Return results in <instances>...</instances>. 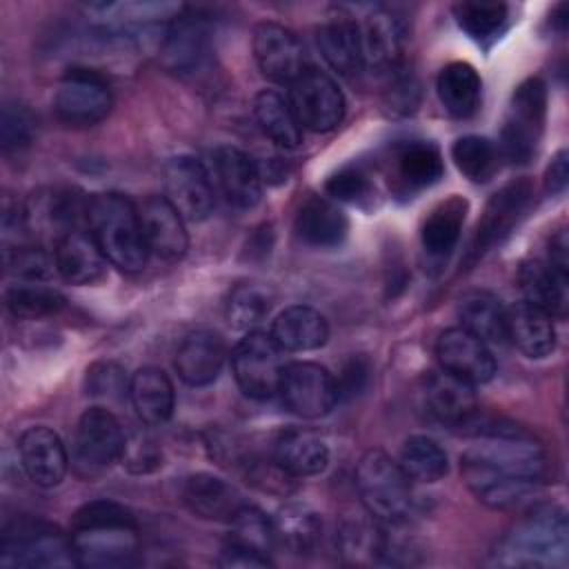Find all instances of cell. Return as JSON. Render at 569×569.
I'll return each mask as SVG.
<instances>
[{
    "instance_id": "obj_32",
    "label": "cell",
    "mask_w": 569,
    "mask_h": 569,
    "mask_svg": "<svg viewBox=\"0 0 569 569\" xmlns=\"http://www.w3.org/2000/svg\"><path fill=\"white\" fill-rule=\"evenodd\" d=\"M507 340L527 358H545L556 349L553 318L522 300L507 309Z\"/></svg>"
},
{
    "instance_id": "obj_22",
    "label": "cell",
    "mask_w": 569,
    "mask_h": 569,
    "mask_svg": "<svg viewBox=\"0 0 569 569\" xmlns=\"http://www.w3.org/2000/svg\"><path fill=\"white\" fill-rule=\"evenodd\" d=\"M160 56L171 71H196L209 56V29L204 18L191 11H178L164 31Z\"/></svg>"
},
{
    "instance_id": "obj_30",
    "label": "cell",
    "mask_w": 569,
    "mask_h": 569,
    "mask_svg": "<svg viewBox=\"0 0 569 569\" xmlns=\"http://www.w3.org/2000/svg\"><path fill=\"white\" fill-rule=\"evenodd\" d=\"M271 458L291 478H305L325 471L329 462V447L318 433L293 427L278 433L271 447Z\"/></svg>"
},
{
    "instance_id": "obj_36",
    "label": "cell",
    "mask_w": 569,
    "mask_h": 569,
    "mask_svg": "<svg viewBox=\"0 0 569 569\" xmlns=\"http://www.w3.org/2000/svg\"><path fill=\"white\" fill-rule=\"evenodd\" d=\"M436 89L445 111L458 120L471 118L480 107L482 80L469 62L456 60L445 64L438 73Z\"/></svg>"
},
{
    "instance_id": "obj_18",
    "label": "cell",
    "mask_w": 569,
    "mask_h": 569,
    "mask_svg": "<svg viewBox=\"0 0 569 569\" xmlns=\"http://www.w3.org/2000/svg\"><path fill=\"white\" fill-rule=\"evenodd\" d=\"M358 31L365 69L389 76L402 67L405 24L396 13L373 9L358 22Z\"/></svg>"
},
{
    "instance_id": "obj_4",
    "label": "cell",
    "mask_w": 569,
    "mask_h": 569,
    "mask_svg": "<svg viewBox=\"0 0 569 569\" xmlns=\"http://www.w3.org/2000/svg\"><path fill=\"white\" fill-rule=\"evenodd\" d=\"M87 229L104 258L122 271H140L147 264L149 247L142 233L138 204L127 196L107 191L93 193L87 211Z\"/></svg>"
},
{
    "instance_id": "obj_51",
    "label": "cell",
    "mask_w": 569,
    "mask_h": 569,
    "mask_svg": "<svg viewBox=\"0 0 569 569\" xmlns=\"http://www.w3.org/2000/svg\"><path fill=\"white\" fill-rule=\"evenodd\" d=\"M418 102V82L411 73L405 71V67H400L398 71L389 73V91H387V104L393 111L400 113H409L416 109Z\"/></svg>"
},
{
    "instance_id": "obj_28",
    "label": "cell",
    "mask_w": 569,
    "mask_h": 569,
    "mask_svg": "<svg viewBox=\"0 0 569 569\" xmlns=\"http://www.w3.org/2000/svg\"><path fill=\"white\" fill-rule=\"evenodd\" d=\"M293 231L298 240L307 247L333 249L345 242L349 220L342 209H338V204H333L331 200L311 196L300 204L293 220Z\"/></svg>"
},
{
    "instance_id": "obj_11",
    "label": "cell",
    "mask_w": 569,
    "mask_h": 569,
    "mask_svg": "<svg viewBox=\"0 0 569 569\" xmlns=\"http://www.w3.org/2000/svg\"><path fill=\"white\" fill-rule=\"evenodd\" d=\"M124 429L104 407L87 409L73 433V465L84 476H96L122 458Z\"/></svg>"
},
{
    "instance_id": "obj_25",
    "label": "cell",
    "mask_w": 569,
    "mask_h": 569,
    "mask_svg": "<svg viewBox=\"0 0 569 569\" xmlns=\"http://www.w3.org/2000/svg\"><path fill=\"white\" fill-rule=\"evenodd\" d=\"M227 347L218 331L196 329L189 331L176 351V371L191 387L211 385L224 365Z\"/></svg>"
},
{
    "instance_id": "obj_44",
    "label": "cell",
    "mask_w": 569,
    "mask_h": 569,
    "mask_svg": "<svg viewBox=\"0 0 569 569\" xmlns=\"http://www.w3.org/2000/svg\"><path fill=\"white\" fill-rule=\"evenodd\" d=\"M458 171L471 182H487L498 171V147L485 136H462L451 147Z\"/></svg>"
},
{
    "instance_id": "obj_13",
    "label": "cell",
    "mask_w": 569,
    "mask_h": 569,
    "mask_svg": "<svg viewBox=\"0 0 569 569\" xmlns=\"http://www.w3.org/2000/svg\"><path fill=\"white\" fill-rule=\"evenodd\" d=\"M289 87V104L302 129L325 133L342 122L345 96L327 73L309 67Z\"/></svg>"
},
{
    "instance_id": "obj_29",
    "label": "cell",
    "mask_w": 569,
    "mask_h": 569,
    "mask_svg": "<svg viewBox=\"0 0 569 569\" xmlns=\"http://www.w3.org/2000/svg\"><path fill=\"white\" fill-rule=\"evenodd\" d=\"M53 267L71 284H93L107 271V258L89 231H71L53 244Z\"/></svg>"
},
{
    "instance_id": "obj_52",
    "label": "cell",
    "mask_w": 569,
    "mask_h": 569,
    "mask_svg": "<svg viewBox=\"0 0 569 569\" xmlns=\"http://www.w3.org/2000/svg\"><path fill=\"white\" fill-rule=\"evenodd\" d=\"M369 376H371V365L365 356H351L345 367L342 373L336 380V389H338V400L342 398H353L358 393L365 391V387L369 385Z\"/></svg>"
},
{
    "instance_id": "obj_3",
    "label": "cell",
    "mask_w": 569,
    "mask_h": 569,
    "mask_svg": "<svg viewBox=\"0 0 569 569\" xmlns=\"http://www.w3.org/2000/svg\"><path fill=\"white\" fill-rule=\"evenodd\" d=\"M569 551L567 513L558 505H540L525 513L496 547V562L507 567H562Z\"/></svg>"
},
{
    "instance_id": "obj_50",
    "label": "cell",
    "mask_w": 569,
    "mask_h": 569,
    "mask_svg": "<svg viewBox=\"0 0 569 569\" xmlns=\"http://www.w3.org/2000/svg\"><path fill=\"white\" fill-rule=\"evenodd\" d=\"M120 460L131 473H151L162 465V451L149 431L138 429L127 433Z\"/></svg>"
},
{
    "instance_id": "obj_34",
    "label": "cell",
    "mask_w": 569,
    "mask_h": 569,
    "mask_svg": "<svg viewBox=\"0 0 569 569\" xmlns=\"http://www.w3.org/2000/svg\"><path fill=\"white\" fill-rule=\"evenodd\" d=\"M129 398L144 425H162L173 413V385L169 376L158 367H142L131 376Z\"/></svg>"
},
{
    "instance_id": "obj_53",
    "label": "cell",
    "mask_w": 569,
    "mask_h": 569,
    "mask_svg": "<svg viewBox=\"0 0 569 569\" xmlns=\"http://www.w3.org/2000/svg\"><path fill=\"white\" fill-rule=\"evenodd\" d=\"M218 565H222V567H240V569H249V567H269V565H271V558L260 556V553H251V551H244V549H236V547H231V545H222Z\"/></svg>"
},
{
    "instance_id": "obj_6",
    "label": "cell",
    "mask_w": 569,
    "mask_h": 569,
    "mask_svg": "<svg viewBox=\"0 0 569 569\" xmlns=\"http://www.w3.org/2000/svg\"><path fill=\"white\" fill-rule=\"evenodd\" d=\"M547 120V87L540 78L522 80L507 104L498 153L511 164L529 162L540 144Z\"/></svg>"
},
{
    "instance_id": "obj_42",
    "label": "cell",
    "mask_w": 569,
    "mask_h": 569,
    "mask_svg": "<svg viewBox=\"0 0 569 569\" xmlns=\"http://www.w3.org/2000/svg\"><path fill=\"white\" fill-rule=\"evenodd\" d=\"M229 525H231V533L224 545H231L236 549H244L251 553H260L267 558L271 549L278 545L273 520L267 518V513L253 505L244 502Z\"/></svg>"
},
{
    "instance_id": "obj_38",
    "label": "cell",
    "mask_w": 569,
    "mask_h": 569,
    "mask_svg": "<svg viewBox=\"0 0 569 569\" xmlns=\"http://www.w3.org/2000/svg\"><path fill=\"white\" fill-rule=\"evenodd\" d=\"M336 542L349 562H378L385 553V527L369 513H347L338 525Z\"/></svg>"
},
{
    "instance_id": "obj_2",
    "label": "cell",
    "mask_w": 569,
    "mask_h": 569,
    "mask_svg": "<svg viewBox=\"0 0 569 569\" xmlns=\"http://www.w3.org/2000/svg\"><path fill=\"white\" fill-rule=\"evenodd\" d=\"M71 545L80 567H129L140 553L138 522L122 505L93 500L76 511Z\"/></svg>"
},
{
    "instance_id": "obj_35",
    "label": "cell",
    "mask_w": 569,
    "mask_h": 569,
    "mask_svg": "<svg viewBox=\"0 0 569 569\" xmlns=\"http://www.w3.org/2000/svg\"><path fill=\"white\" fill-rule=\"evenodd\" d=\"M467 211L469 202L462 196H449L429 211L420 229V240L427 256L442 260L453 251V247L460 240Z\"/></svg>"
},
{
    "instance_id": "obj_46",
    "label": "cell",
    "mask_w": 569,
    "mask_h": 569,
    "mask_svg": "<svg viewBox=\"0 0 569 569\" xmlns=\"http://www.w3.org/2000/svg\"><path fill=\"white\" fill-rule=\"evenodd\" d=\"M273 296L267 287L258 282H240L231 289L227 298V318L238 329L258 327L271 311Z\"/></svg>"
},
{
    "instance_id": "obj_20",
    "label": "cell",
    "mask_w": 569,
    "mask_h": 569,
    "mask_svg": "<svg viewBox=\"0 0 569 569\" xmlns=\"http://www.w3.org/2000/svg\"><path fill=\"white\" fill-rule=\"evenodd\" d=\"M213 182L224 200L238 209H253L262 198V176L256 160L238 147H218L211 153Z\"/></svg>"
},
{
    "instance_id": "obj_24",
    "label": "cell",
    "mask_w": 569,
    "mask_h": 569,
    "mask_svg": "<svg viewBox=\"0 0 569 569\" xmlns=\"http://www.w3.org/2000/svg\"><path fill=\"white\" fill-rule=\"evenodd\" d=\"M20 465L38 487H56L67 473V451L60 436L49 427H29L18 442Z\"/></svg>"
},
{
    "instance_id": "obj_37",
    "label": "cell",
    "mask_w": 569,
    "mask_h": 569,
    "mask_svg": "<svg viewBox=\"0 0 569 569\" xmlns=\"http://www.w3.org/2000/svg\"><path fill=\"white\" fill-rule=\"evenodd\" d=\"M458 318L462 329L480 338L485 345H505L507 340V309L489 291H469L458 302Z\"/></svg>"
},
{
    "instance_id": "obj_5",
    "label": "cell",
    "mask_w": 569,
    "mask_h": 569,
    "mask_svg": "<svg viewBox=\"0 0 569 569\" xmlns=\"http://www.w3.org/2000/svg\"><path fill=\"white\" fill-rule=\"evenodd\" d=\"M356 489L365 511L380 525H402L411 511V480L400 462L380 449H369L358 460Z\"/></svg>"
},
{
    "instance_id": "obj_49",
    "label": "cell",
    "mask_w": 569,
    "mask_h": 569,
    "mask_svg": "<svg viewBox=\"0 0 569 569\" xmlns=\"http://www.w3.org/2000/svg\"><path fill=\"white\" fill-rule=\"evenodd\" d=\"M129 382L131 380H127L124 369L111 360L93 362L84 376L87 396L100 398L107 402L122 400L124 396H129Z\"/></svg>"
},
{
    "instance_id": "obj_45",
    "label": "cell",
    "mask_w": 569,
    "mask_h": 569,
    "mask_svg": "<svg viewBox=\"0 0 569 569\" xmlns=\"http://www.w3.org/2000/svg\"><path fill=\"white\" fill-rule=\"evenodd\" d=\"M453 18L458 27L473 40L485 42L496 38L509 18V7L505 2H458L453 7Z\"/></svg>"
},
{
    "instance_id": "obj_23",
    "label": "cell",
    "mask_w": 569,
    "mask_h": 569,
    "mask_svg": "<svg viewBox=\"0 0 569 569\" xmlns=\"http://www.w3.org/2000/svg\"><path fill=\"white\" fill-rule=\"evenodd\" d=\"M138 213L149 253L164 260H178L184 256L189 244L184 218L164 196H147L138 204Z\"/></svg>"
},
{
    "instance_id": "obj_14",
    "label": "cell",
    "mask_w": 569,
    "mask_h": 569,
    "mask_svg": "<svg viewBox=\"0 0 569 569\" xmlns=\"http://www.w3.org/2000/svg\"><path fill=\"white\" fill-rule=\"evenodd\" d=\"M164 198L176 207V211L189 220H207L213 211V180L207 167L191 156H173L162 167Z\"/></svg>"
},
{
    "instance_id": "obj_31",
    "label": "cell",
    "mask_w": 569,
    "mask_h": 569,
    "mask_svg": "<svg viewBox=\"0 0 569 569\" xmlns=\"http://www.w3.org/2000/svg\"><path fill=\"white\" fill-rule=\"evenodd\" d=\"M567 282L569 276L556 271L551 264L540 260H527L518 269V287L525 296V302L542 309L558 320L567 316L569 307Z\"/></svg>"
},
{
    "instance_id": "obj_21",
    "label": "cell",
    "mask_w": 569,
    "mask_h": 569,
    "mask_svg": "<svg viewBox=\"0 0 569 569\" xmlns=\"http://www.w3.org/2000/svg\"><path fill=\"white\" fill-rule=\"evenodd\" d=\"M422 405L436 422L451 429H462L480 411L471 385L447 371H433L425 378Z\"/></svg>"
},
{
    "instance_id": "obj_55",
    "label": "cell",
    "mask_w": 569,
    "mask_h": 569,
    "mask_svg": "<svg viewBox=\"0 0 569 569\" xmlns=\"http://www.w3.org/2000/svg\"><path fill=\"white\" fill-rule=\"evenodd\" d=\"M569 242H567V231L558 229L551 240H549V260L547 264H551L556 271L569 276Z\"/></svg>"
},
{
    "instance_id": "obj_19",
    "label": "cell",
    "mask_w": 569,
    "mask_h": 569,
    "mask_svg": "<svg viewBox=\"0 0 569 569\" xmlns=\"http://www.w3.org/2000/svg\"><path fill=\"white\" fill-rule=\"evenodd\" d=\"M436 356L442 371L469 382H489L496 373V360L487 345L462 327H453L440 333L436 342Z\"/></svg>"
},
{
    "instance_id": "obj_7",
    "label": "cell",
    "mask_w": 569,
    "mask_h": 569,
    "mask_svg": "<svg viewBox=\"0 0 569 569\" xmlns=\"http://www.w3.org/2000/svg\"><path fill=\"white\" fill-rule=\"evenodd\" d=\"M89 196L76 187H44L29 196L24 204V220L31 242L56 244L71 231L87 227Z\"/></svg>"
},
{
    "instance_id": "obj_1",
    "label": "cell",
    "mask_w": 569,
    "mask_h": 569,
    "mask_svg": "<svg viewBox=\"0 0 569 569\" xmlns=\"http://www.w3.org/2000/svg\"><path fill=\"white\" fill-rule=\"evenodd\" d=\"M460 431L476 438L460 458L462 480L487 507H516L547 480V451L527 429L478 411Z\"/></svg>"
},
{
    "instance_id": "obj_41",
    "label": "cell",
    "mask_w": 569,
    "mask_h": 569,
    "mask_svg": "<svg viewBox=\"0 0 569 569\" xmlns=\"http://www.w3.org/2000/svg\"><path fill=\"white\" fill-rule=\"evenodd\" d=\"M400 467L409 480L438 482L449 471L445 449L429 436H411L400 451Z\"/></svg>"
},
{
    "instance_id": "obj_10",
    "label": "cell",
    "mask_w": 569,
    "mask_h": 569,
    "mask_svg": "<svg viewBox=\"0 0 569 569\" xmlns=\"http://www.w3.org/2000/svg\"><path fill=\"white\" fill-rule=\"evenodd\" d=\"M113 104L107 80L91 69H69L53 96L56 118L73 129H84L102 122Z\"/></svg>"
},
{
    "instance_id": "obj_43",
    "label": "cell",
    "mask_w": 569,
    "mask_h": 569,
    "mask_svg": "<svg viewBox=\"0 0 569 569\" xmlns=\"http://www.w3.org/2000/svg\"><path fill=\"white\" fill-rule=\"evenodd\" d=\"M7 309L16 318L40 320L47 316H56L64 307V298L53 287H44L38 280H24L13 284L4 293Z\"/></svg>"
},
{
    "instance_id": "obj_26",
    "label": "cell",
    "mask_w": 569,
    "mask_h": 569,
    "mask_svg": "<svg viewBox=\"0 0 569 569\" xmlns=\"http://www.w3.org/2000/svg\"><path fill=\"white\" fill-rule=\"evenodd\" d=\"M318 47L329 67L340 76L351 78L365 69L358 22L342 9L327 13L320 22Z\"/></svg>"
},
{
    "instance_id": "obj_54",
    "label": "cell",
    "mask_w": 569,
    "mask_h": 569,
    "mask_svg": "<svg viewBox=\"0 0 569 569\" xmlns=\"http://www.w3.org/2000/svg\"><path fill=\"white\" fill-rule=\"evenodd\" d=\"M567 187V151L560 149L545 171V189L549 193H560Z\"/></svg>"
},
{
    "instance_id": "obj_8",
    "label": "cell",
    "mask_w": 569,
    "mask_h": 569,
    "mask_svg": "<svg viewBox=\"0 0 569 569\" xmlns=\"http://www.w3.org/2000/svg\"><path fill=\"white\" fill-rule=\"evenodd\" d=\"M4 567H71L76 562L71 536L40 520L11 522L0 542Z\"/></svg>"
},
{
    "instance_id": "obj_27",
    "label": "cell",
    "mask_w": 569,
    "mask_h": 569,
    "mask_svg": "<svg viewBox=\"0 0 569 569\" xmlns=\"http://www.w3.org/2000/svg\"><path fill=\"white\" fill-rule=\"evenodd\" d=\"M187 509L204 520L231 522L238 509L244 505L238 489L211 473H193L182 482L180 489Z\"/></svg>"
},
{
    "instance_id": "obj_39",
    "label": "cell",
    "mask_w": 569,
    "mask_h": 569,
    "mask_svg": "<svg viewBox=\"0 0 569 569\" xmlns=\"http://www.w3.org/2000/svg\"><path fill=\"white\" fill-rule=\"evenodd\" d=\"M276 542L296 556L316 551L322 540V520L305 502L284 505L273 518Z\"/></svg>"
},
{
    "instance_id": "obj_16",
    "label": "cell",
    "mask_w": 569,
    "mask_h": 569,
    "mask_svg": "<svg viewBox=\"0 0 569 569\" xmlns=\"http://www.w3.org/2000/svg\"><path fill=\"white\" fill-rule=\"evenodd\" d=\"M253 58L262 76L278 84H291L309 69L302 42L278 22H260L253 29Z\"/></svg>"
},
{
    "instance_id": "obj_9",
    "label": "cell",
    "mask_w": 569,
    "mask_h": 569,
    "mask_svg": "<svg viewBox=\"0 0 569 569\" xmlns=\"http://www.w3.org/2000/svg\"><path fill=\"white\" fill-rule=\"evenodd\" d=\"M231 367L240 391L253 400H267L280 391L284 376V349L271 333L249 331L233 349Z\"/></svg>"
},
{
    "instance_id": "obj_15",
    "label": "cell",
    "mask_w": 569,
    "mask_h": 569,
    "mask_svg": "<svg viewBox=\"0 0 569 569\" xmlns=\"http://www.w3.org/2000/svg\"><path fill=\"white\" fill-rule=\"evenodd\" d=\"M389 189L396 196L411 198L433 187L442 173L445 162L440 149L429 140H400L391 144L385 158Z\"/></svg>"
},
{
    "instance_id": "obj_48",
    "label": "cell",
    "mask_w": 569,
    "mask_h": 569,
    "mask_svg": "<svg viewBox=\"0 0 569 569\" xmlns=\"http://www.w3.org/2000/svg\"><path fill=\"white\" fill-rule=\"evenodd\" d=\"M327 193L340 202L362 204L373 198V182L360 164H345L327 178Z\"/></svg>"
},
{
    "instance_id": "obj_47",
    "label": "cell",
    "mask_w": 569,
    "mask_h": 569,
    "mask_svg": "<svg viewBox=\"0 0 569 569\" xmlns=\"http://www.w3.org/2000/svg\"><path fill=\"white\" fill-rule=\"evenodd\" d=\"M36 116L22 102H4L0 118V142L4 153H18L27 149L36 138Z\"/></svg>"
},
{
    "instance_id": "obj_33",
    "label": "cell",
    "mask_w": 569,
    "mask_h": 569,
    "mask_svg": "<svg viewBox=\"0 0 569 569\" xmlns=\"http://www.w3.org/2000/svg\"><path fill=\"white\" fill-rule=\"evenodd\" d=\"M271 336L284 351H313L327 342L329 325L313 307L291 305L276 316Z\"/></svg>"
},
{
    "instance_id": "obj_12",
    "label": "cell",
    "mask_w": 569,
    "mask_h": 569,
    "mask_svg": "<svg viewBox=\"0 0 569 569\" xmlns=\"http://www.w3.org/2000/svg\"><path fill=\"white\" fill-rule=\"evenodd\" d=\"M531 196H533L531 182L527 178H518L507 182L502 189H498L489 198L465 256L467 267H471L476 260H480L489 249L500 244L511 233V229L529 209Z\"/></svg>"
},
{
    "instance_id": "obj_40",
    "label": "cell",
    "mask_w": 569,
    "mask_h": 569,
    "mask_svg": "<svg viewBox=\"0 0 569 569\" xmlns=\"http://www.w3.org/2000/svg\"><path fill=\"white\" fill-rule=\"evenodd\" d=\"M253 116L260 131L282 149H296L302 140V127L293 116L289 100L280 93L264 89L253 100Z\"/></svg>"
},
{
    "instance_id": "obj_17",
    "label": "cell",
    "mask_w": 569,
    "mask_h": 569,
    "mask_svg": "<svg viewBox=\"0 0 569 569\" xmlns=\"http://www.w3.org/2000/svg\"><path fill=\"white\" fill-rule=\"evenodd\" d=\"M280 396L300 418H322L338 402L336 378L316 362H291L280 382Z\"/></svg>"
}]
</instances>
